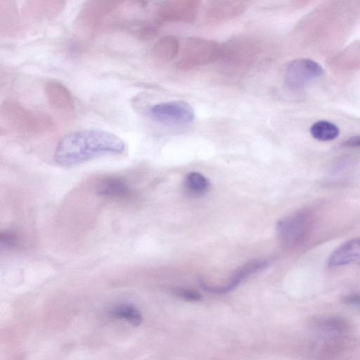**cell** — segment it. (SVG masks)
I'll list each match as a JSON object with an SVG mask.
<instances>
[{
	"label": "cell",
	"instance_id": "cell-22",
	"mask_svg": "<svg viewBox=\"0 0 360 360\" xmlns=\"http://www.w3.org/2000/svg\"><path fill=\"white\" fill-rule=\"evenodd\" d=\"M343 302L347 305L360 308V292L347 295L343 297Z\"/></svg>",
	"mask_w": 360,
	"mask_h": 360
},
{
	"label": "cell",
	"instance_id": "cell-14",
	"mask_svg": "<svg viewBox=\"0 0 360 360\" xmlns=\"http://www.w3.org/2000/svg\"><path fill=\"white\" fill-rule=\"evenodd\" d=\"M179 48L178 39L172 35H167L156 41L153 47V53L160 60H169L178 54Z\"/></svg>",
	"mask_w": 360,
	"mask_h": 360
},
{
	"label": "cell",
	"instance_id": "cell-16",
	"mask_svg": "<svg viewBox=\"0 0 360 360\" xmlns=\"http://www.w3.org/2000/svg\"><path fill=\"white\" fill-rule=\"evenodd\" d=\"M311 135L316 140L327 141L338 136L340 131L333 123L320 120L315 122L310 128Z\"/></svg>",
	"mask_w": 360,
	"mask_h": 360
},
{
	"label": "cell",
	"instance_id": "cell-23",
	"mask_svg": "<svg viewBox=\"0 0 360 360\" xmlns=\"http://www.w3.org/2000/svg\"><path fill=\"white\" fill-rule=\"evenodd\" d=\"M345 147H360V136L350 137L342 143Z\"/></svg>",
	"mask_w": 360,
	"mask_h": 360
},
{
	"label": "cell",
	"instance_id": "cell-17",
	"mask_svg": "<svg viewBox=\"0 0 360 360\" xmlns=\"http://www.w3.org/2000/svg\"><path fill=\"white\" fill-rule=\"evenodd\" d=\"M1 28L5 29V32L13 30V28H18V16L13 4V0H1Z\"/></svg>",
	"mask_w": 360,
	"mask_h": 360
},
{
	"label": "cell",
	"instance_id": "cell-18",
	"mask_svg": "<svg viewBox=\"0 0 360 360\" xmlns=\"http://www.w3.org/2000/svg\"><path fill=\"white\" fill-rule=\"evenodd\" d=\"M114 316L127 321L134 326H139L142 321L141 312L134 306L121 304L112 311Z\"/></svg>",
	"mask_w": 360,
	"mask_h": 360
},
{
	"label": "cell",
	"instance_id": "cell-4",
	"mask_svg": "<svg viewBox=\"0 0 360 360\" xmlns=\"http://www.w3.org/2000/svg\"><path fill=\"white\" fill-rule=\"evenodd\" d=\"M149 114L155 121L172 127L188 125L195 118L193 108L184 101H172L155 104L150 108Z\"/></svg>",
	"mask_w": 360,
	"mask_h": 360
},
{
	"label": "cell",
	"instance_id": "cell-2",
	"mask_svg": "<svg viewBox=\"0 0 360 360\" xmlns=\"http://www.w3.org/2000/svg\"><path fill=\"white\" fill-rule=\"evenodd\" d=\"M314 331L318 335L321 345L319 349L323 351H336L345 344L350 330L349 323L342 317L336 316L316 318L311 324Z\"/></svg>",
	"mask_w": 360,
	"mask_h": 360
},
{
	"label": "cell",
	"instance_id": "cell-3",
	"mask_svg": "<svg viewBox=\"0 0 360 360\" xmlns=\"http://www.w3.org/2000/svg\"><path fill=\"white\" fill-rule=\"evenodd\" d=\"M313 224V216L307 210H301L281 219L276 224L280 240L287 246H295L309 235Z\"/></svg>",
	"mask_w": 360,
	"mask_h": 360
},
{
	"label": "cell",
	"instance_id": "cell-9",
	"mask_svg": "<svg viewBox=\"0 0 360 360\" xmlns=\"http://www.w3.org/2000/svg\"><path fill=\"white\" fill-rule=\"evenodd\" d=\"M360 264V237L348 240L337 247L327 261L329 268Z\"/></svg>",
	"mask_w": 360,
	"mask_h": 360
},
{
	"label": "cell",
	"instance_id": "cell-5",
	"mask_svg": "<svg viewBox=\"0 0 360 360\" xmlns=\"http://www.w3.org/2000/svg\"><path fill=\"white\" fill-rule=\"evenodd\" d=\"M117 0H88L77 18L78 29L93 37L101 32L103 23Z\"/></svg>",
	"mask_w": 360,
	"mask_h": 360
},
{
	"label": "cell",
	"instance_id": "cell-21",
	"mask_svg": "<svg viewBox=\"0 0 360 360\" xmlns=\"http://www.w3.org/2000/svg\"><path fill=\"white\" fill-rule=\"evenodd\" d=\"M17 242V236L15 233L11 231H2L1 233V243L5 247H12Z\"/></svg>",
	"mask_w": 360,
	"mask_h": 360
},
{
	"label": "cell",
	"instance_id": "cell-15",
	"mask_svg": "<svg viewBox=\"0 0 360 360\" xmlns=\"http://www.w3.org/2000/svg\"><path fill=\"white\" fill-rule=\"evenodd\" d=\"M210 182L198 172L188 173L184 181V187L187 193L192 196H200L209 190Z\"/></svg>",
	"mask_w": 360,
	"mask_h": 360
},
{
	"label": "cell",
	"instance_id": "cell-1",
	"mask_svg": "<svg viewBox=\"0 0 360 360\" xmlns=\"http://www.w3.org/2000/svg\"><path fill=\"white\" fill-rule=\"evenodd\" d=\"M126 148L125 142L110 131L85 129L65 135L58 143L53 158L58 165L72 167L101 156L122 154Z\"/></svg>",
	"mask_w": 360,
	"mask_h": 360
},
{
	"label": "cell",
	"instance_id": "cell-20",
	"mask_svg": "<svg viewBox=\"0 0 360 360\" xmlns=\"http://www.w3.org/2000/svg\"><path fill=\"white\" fill-rule=\"evenodd\" d=\"M174 293L188 301H199L201 299V295L198 292L192 290L178 288L174 290Z\"/></svg>",
	"mask_w": 360,
	"mask_h": 360
},
{
	"label": "cell",
	"instance_id": "cell-13",
	"mask_svg": "<svg viewBox=\"0 0 360 360\" xmlns=\"http://www.w3.org/2000/svg\"><path fill=\"white\" fill-rule=\"evenodd\" d=\"M131 188L124 179L110 177L102 181L97 188L98 195L110 198H122L129 196Z\"/></svg>",
	"mask_w": 360,
	"mask_h": 360
},
{
	"label": "cell",
	"instance_id": "cell-7",
	"mask_svg": "<svg viewBox=\"0 0 360 360\" xmlns=\"http://www.w3.org/2000/svg\"><path fill=\"white\" fill-rule=\"evenodd\" d=\"M221 46L216 41L199 37L188 38L182 50V61L200 63L220 55Z\"/></svg>",
	"mask_w": 360,
	"mask_h": 360
},
{
	"label": "cell",
	"instance_id": "cell-19",
	"mask_svg": "<svg viewBox=\"0 0 360 360\" xmlns=\"http://www.w3.org/2000/svg\"><path fill=\"white\" fill-rule=\"evenodd\" d=\"M170 6L186 15L193 18L194 11L201 0H165Z\"/></svg>",
	"mask_w": 360,
	"mask_h": 360
},
{
	"label": "cell",
	"instance_id": "cell-12",
	"mask_svg": "<svg viewBox=\"0 0 360 360\" xmlns=\"http://www.w3.org/2000/svg\"><path fill=\"white\" fill-rule=\"evenodd\" d=\"M50 103L59 112L69 113L73 109L72 101L68 89L62 84L50 82L46 86Z\"/></svg>",
	"mask_w": 360,
	"mask_h": 360
},
{
	"label": "cell",
	"instance_id": "cell-11",
	"mask_svg": "<svg viewBox=\"0 0 360 360\" xmlns=\"http://www.w3.org/2000/svg\"><path fill=\"white\" fill-rule=\"evenodd\" d=\"M65 3L66 0H27L24 13L32 19L52 18L63 11Z\"/></svg>",
	"mask_w": 360,
	"mask_h": 360
},
{
	"label": "cell",
	"instance_id": "cell-10",
	"mask_svg": "<svg viewBox=\"0 0 360 360\" xmlns=\"http://www.w3.org/2000/svg\"><path fill=\"white\" fill-rule=\"evenodd\" d=\"M246 4L247 0H209L205 11L212 19L227 20L240 15Z\"/></svg>",
	"mask_w": 360,
	"mask_h": 360
},
{
	"label": "cell",
	"instance_id": "cell-6",
	"mask_svg": "<svg viewBox=\"0 0 360 360\" xmlns=\"http://www.w3.org/2000/svg\"><path fill=\"white\" fill-rule=\"evenodd\" d=\"M323 73L321 66L316 62L306 58L291 61L285 70V82L292 89L302 88Z\"/></svg>",
	"mask_w": 360,
	"mask_h": 360
},
{
	"label": "cell",
	"instance_id": "cell-8",
	"mask_svg": "<svg viewBox=\"0 0 360 360\" xmlns=\"http://www.w3.org/2000/svg\"><path fill=\"white\" fill-rule=\"evenodd\" d=\"M274 261V258L259 259L249 262L239 268L229 279L228 283L222 286H213L200 279L201 287L206 291L216 294H224L233 290L243 280L250 276L268 267Z\"/></svg>",
	"mask_w": 360,
	"mask_h": 360
}]
</instances>
